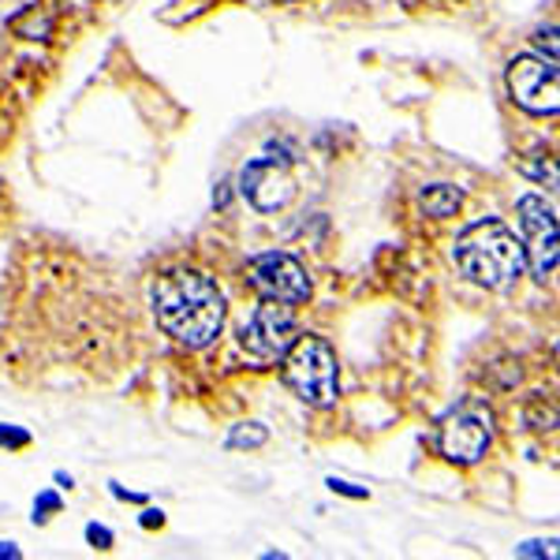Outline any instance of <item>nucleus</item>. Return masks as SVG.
<instances>
[{"label": "nucleus", "mask_w": 560, "mask_h": 560, "mask_svg": "<svg viewBox=\"0 0 560 560\" xmlns=\"http://www.w3.org/2000/svg\"><path fill=\"white\" fill-rule=\"evenodd\" d=\"M153 318L179 348H210L224 329L229 303L213 277L198 269H165L150 288Z\"/></svg>", "instance_id": "1"}, {"label": "nucleus", "mask_w": 560, "mask_h": 560, "mask_svg": "<svg viewBox=\"0 0 560 560\" xmlns=\"http://www.w3.org/2000/svg\"><path fill=\"white\" fill-rule=\"evenodd\" d=\"M453 261L467 280H475V284H482V288H497V292L516 284L523 266H527L516 232L504 221H497V217L475 221L459 232L456 247H453Z\"/></svg>", "instance_id": "2"}, {"label": "nucleus", "mask_w": 560, "mask_h": 560, "mask_svg": "<svg viewBox=\"0 0 560 560\" xmlns=\"http://www.w3.org/2000/svg\"><path fill=\"white\" fill-rule=\"evenodd\" d=\"M284 363V385L311 408H332L340 400V363L337 351L325 337L303 332L292 340V348L280 355Z\"/></svg>", "instance_id": "3"}, {"label": "nucleus", "mask_w": 560, "mask_h": 560, "mask_svg": "<svg viewBox=\"0 0 560 560\" xmlns=\"http://www.w3.org/2000/svg\"><path fill=\"white\" fill-rule=\"evenodd\" d=\"M243 277H247V284L255 288L261 300H277L288 306H300L311 300V277H306L303 261L284 255V250H266V255L250 258Z\"/></svg>", "instance_id": "4"}, {"label": "nucleus", "mask_w": 560, "mask_h": 560, "mask_svg": "<svg viewBox=\"0 0 560 560\" xmlns=\"http://www.w3.org/2000/svg\"><path fill=\"white\" fill-rule=\"evenodd\" d=\"M295 337H300V329H295V311L277 300H261L255 306V314L247 318V325L240 329L243 351H247L250 359H258V363H273V359H280L288 348H292Z\"/></svg>", "instance_id": "5"}, {"label": "nucleus", "mask_w": 560, "mask_h": 560, "mask_svg": "<svg viewBox=\"0 0 560 560\" xmlns=\"http://www.w3.org/2000/svg\"><path fill=\"white\" fill-rule=\"evenodd\" d=\"M516 217L523 229V261L538 280H549L557 269V210L538 195H523L516 202Z\"/></svg>", "instance_id": "6"}, {"label": "nucleus", "mask_w": 560, "mask_h": 560, "mask_svg": "<svg viewBox=\"0 0 560 560\" xmlns=\"http://www.w3.org/2000/svg\"><path fill=\"white\" fill-rule=\"evenodd\" d=\"M509 94L520 108L535 116H553L560 108V75L557 60L516 57L509 65Z\"/></svg>", "instance_id": "7"}, {"label": "nucleus", "mask_w": 560, "mask_h": 560, "mask_svg": "<svg viewBox=\"0 0 560 560\" xmlns=\"http://www.w3.org/2000/svg\"><path fill=\"white\" fill-rule=\"evenodd\" d=\"M240 191L258 213H277L295 198V176H292V168H288V161L258 158L243 165Z\"/></svg>", "instance_id": "8"}, {"label": "nucleus", "mask_w": 560, "mask_h": 560, "mask_svg": "<svg viewBox=\"0 0 560 560\" xmlns=\"http://www.w3.org/2000/svg\"><path fill=\"white\" fill-rule=\"evenodd\" d=\"M493 441L490 415L482 411H459L441 427V456L453 464H478Z\"/></svg>", "instance_id": "9"}, {"label": "nucleus", "mask_w": 560, "mask_h": 560, "mask_svg": "<svg viewBox=\"0 0 560 560\" xmlns=\"http://www.w3.org/2000/svg\"><path fill=\"white\" fill-rule=\"evenodd\" d=\"M422 213L433 217V221H445V217H456L459 213V202H464V195L456 191L453 184H433L422 191Z\"/></svg>", "instance_id": "10"}, {"label": "nucleus", "mask_w": 560, "mask_h": 560, "mask_svg": "<svg viewBox=\"0 0 560 560\" xmlns=\"http://www.w3.org/2000/svg\"><path fill=\"white\" fill-rule=\"evenodd\" d=\"M269 441V430L261 422H243L229 433V448H261Z\"/></svg>", "instance_id": "11"}, {"label": "nucleus", "mask_w": 560, "mask_h": 560, "mask_svg": "<svg viewBox=\"0 0 560 560\" xmlns=\"http://www.w3.org/2000/svg\"><path fill=\"white\" fill-rule=\"evenodd\" d=\"M49 512H60V497L57 493H42L38 504H34V523H45Z\"/></svg>", "instance_id": "12"}, {"label": "nucleus", "mask_w": 560, "mask_h": 560, "mask_svg": "<svg viewBox=\"0 0 560 560\" xmlns=\"http://www.w3.org/2000/svg\"><path fill=\"white\" fill-rule=\"evenodd\" d=\"M86 541L94 549H113V530L108 527H97V523H90L86 527Z\"/></svg>", "instance_id": "13"}, {"label": "nucleus", "mask_w": 560, "mask_h": 560, "mask_svg": "<svg viewBox=\"0 0 560 560\" xmlns=\"http://www.w3.org/2000/svg\"><path fill=\"white\" fill-rule=\"evenodd\" d=\"M0 445H8V448H26L31 445V433L26 430H12V427H0Z\"/></svg>", "instance_id": "14"}, {"label": "nucleus", "mask_w": 560, "mask_h": 560, "mask_svg": "<svg viewBox=\"0 0 560 560\" xmlns=\"http://www.w3.org/2000/svg\"><path fill=\"white\" fill-rule=\"evenodd\" d=\"M329 490L332 493H345V497H355V501H366V490H355V486L340 482V478H329Z\"/></svg>", "instance_id": "15"}, {"label": "nucleus", "mask_w": 560, "mask_h": 560, "mask_svg": "<svg viewBox=\"0 0 560 560\" xmlns=\"http://www.w3.org/2000/svg\"><path fill=\"white\" fill-rule=\"evenodd\" d=\"M520 557H553V549H541V541H527V546L516 549Z\"/></svg>", "instance_id": "16"}, {"label": "nucleus", "mask_w": 560, "mask_h": 560, "mask_svg": "<svg viewBox=\"0 0 560 560\" xmlns=\"http://www.w3.org/2000/svg\"><path fill=\"white\" fill-rule=\"evenodd\" d=\"M161 523H165V516H161V512H147V516H142V527H147V530H153V527H161Z\"/></svg>", "instance_id": "17"}, {"label": "nucleus", "mask_w": 560, "mask_h": 560, "mask_svg": "<svg viewBox=\"0 0 560 560\" xmlns=\"http://www.w3.org/2000/svg\"><path fill=\"white\" fill-rule=\"evenodd\" d=\"M4 557H8V560H20L23 553H20V549L12 546V541H0V560H4Z\"/></svg>", "instance_id": "18"}]
</instances>
